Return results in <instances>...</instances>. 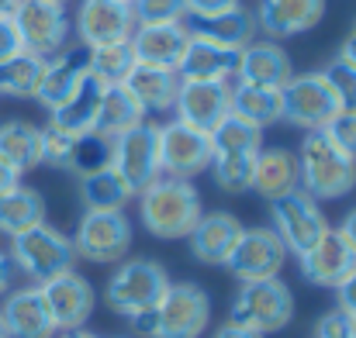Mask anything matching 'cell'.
<instances>
[{"label":"cell","instance_id":"f546056e","mask_svg":"<svg viewBox=\"0 0 356 338\" xmlns=\"http://www.w3.org/2000/svg\"><path fill=\"white\" fill-rule=\"evenodd\" d=\"M232 114L256 124L270 128L284 121V94L273 87H249V83H232Z\"/></svg>","mask_w":356,"mask_h":338},{"label":"cell","instance_id":"b9f144b4","mask_svg":"<svg viewBox=\"0 0 356 338\" xmlns=\"http://www.w3.org/2000/svg\"><path fill=\"white\" fill-rule=\"evenodd\" d=\"M346 155H353L356 159V108H343V111L336 114L325 128H322Z\"/></svg>","mask_w":356,"mask_h":338},{"label":"cell","instance_id":"ba28073f","mask_svg":"<svg viewBox=\"0 0 356 338\" xmlns=\"http://www.w3.org/2000/svg\"><path fill=\"white\" fill-rule=\"evenodd\" d=\"M76 259L108 266L128 259L131 248V221L124 211H83L80 225L73 231Z\"/></svg>","mask_w":356,"mask_h":338},{"label":"cell","instance_id":"d4e9b609","mask_svg":"<svg viewBox=\"0 0 356 338\" xmlns=\"http://www.w3.org/2000/svg\"><path fill=\"white\" fill-rule=\"evenodd\" d=\"M104 90H108V87H104L97 76H90V73H87V80L73 90V97L49 111V124H52V128H59V131H66V135H73V138L90 135V131H94V124H97V111H101Z\"/></svg>","mask_w":356,"mask_h":338},{"label":"cell","instance_id":"83f0119b","mask_svg":"<svg viewBox=\"0 0 356 338\" xmlns=\"http://www.w3.org/2000/svg\"><path fill=\"white\" fill-rule=\"evenodd\" d=\"M238 69V52L236 49H225V45H211V42H201V38H191L180 66H177V76L180 80H232Z\"/></svg>","mask_w":356,"mask_h":338},{"label":"cell","instance_id":"681fc988","mask_svg":"<svg viewBox=\"0 0 356 338\" xmlns=\"http://www.w3.org/2000/svg\"><path fill=\"white\" fill-rule=\"evenodd\" d=\"M211 338H263V335H256V332H245V328H238V325H232V321H229V325H222V328H218V332H215Z\"/></svg>","mask_w":356,"mask_h":338},{"label":"cell","instance_id":"ac0fdd59","mask_svg":"<svg viewBox=\"0 0 356 338\" xmlns=\"http://www.w3.org/2000/svg\"><path fill=\"white\" fill-rule=\"evenodd\" d=\"M187 28L191 38H201V42H211V45H225V49H236L242 52L249 42H256V14L249 7H229V10H218V14H184L180 21Z\"/></svg>","mask_w":356,"mask_h":338},{"label":"cell","instance_id":"44dd1931","mask_svg":"<svg viewBox=\"0 0 356 338\" xmlns=\"http://www.w3.org/2000/svg\"><path fill=\"white\" fill-rule=\"evenodd\" d=\"M294 76L291 56L284 52L280 42H249L238 52V69L236 83H249V87H273L284 90V83Z\"/></svg>","mask_w":356,"mask_h":338},{"label":"cell","instance_id":"91938a15","mask_svg":"<svg viewBox=\"0 0 356 338\" xmlns=\"http://www.w3.org/2000/svg\"><path fill=\"white\" fill-rule=\"evenodd\" d=\"M118 338H128V335H118Z\"/></svg>","mask_w":356,"mask_h":338},{"label":"cell","instance_id":"6da1fadb","mask_svg":"<svg viewBox=\"0 0 356 338\" xmlns=\"http://www.w3.org/2000/svg\"><path fill=\"white\" fill-rule=\"evenodd\" d=\"M135 197H138V218H142L145 231L163 242L187 238L191 228L204 214L197 187L191 180H177V176H159Z\"/></svg>","mask_w":356,"mask_h":338},{"label":"cell","instance_id":"f1b7e54d","mask_svg":"<svg viewBox=\"0 0 356 338\" xmlns=\"http://www.w3.org/2000/svg\"><path fill=\"white\" fill-rule=\"evenodd\" d=\"M0 159L21 176L42 166V128H35L31 121H3L0 124Z\"/></svg>","mask_w":356,"mask_h":338},{"label":"cell","instance_id":"277c9868","mask_svg":"<svg viewBox=\"0 0 356 338\" xmlns=\"http://www.w3.org/2000/svg\"><path fill=\"white\" fill-rule=\"evenodd\" d=\"M170 287V273L163 262L156 259H121L118 269L111 273L108 287H104V304L121 314V318H135L152 311L163 294Z\"/></svg>","mask_w":356,"mask_h":338},{"label":"cell","instance_id":"ffe728a7","mask_svg":"<svg viewBox=\"0 0 356 338\" xmlns=\"http://www.w3.org/2000/svg\"><path fill=\"white\" fill-rule=\"evenodd\" d=\"M325 17V0H259L256 28L266 38H294L312 31Z\"/></svg>","mask_w":356,"mask_h":338},{"label":"cell","instance_id":"f5cc1de1","mask_svg":"<svg viewBox=\"0 0 356 338\" xmlns=\"http://www.w3.org/2000/svg\"><path fill=\"white\" fill-rule=\"evenodd\" d=\"M339 52H343V56H350V59L356 62V35H350V38L343 42V49H339Z\"/></svg>","mask_w":356,"mask_h":338},{"label":"cell","instance_id":"7a4b0ae2","mask_svg":"<svg viewBox=\"0 0 356 338\" xmlns=\"http://www.w3.org/2000/svg\"><path fill=\"white\" fill-rule=\"evenodd\" d=\"M298 183L315 201H339L356 190V159L325 131H305L298 149Z\"/></svg>","mask_w":356,"mask_h":338},{"label":"cell","instance_id":"3957f363","mask_svg":"<svg viewBox=\"0 0 356 338\" xmlns=\"http://www.w3.org/2000/svg\"><path fill=\"white\" fill-rule=\"evenodd\" d=\"M7 255H10V262H14L17 273H24L28 280H35V287L76 266L73 238L63 235L59 228L45 225V221L28 228V231H21V235H14Z\"/></svg>","mask_w":356,"mask_h":338},{"label":"cell","instance_id":"836d02e7","mask_svg":"<svg viewBox=\"0 0 356 338\" xmlns=\"http://www.w3.org/2000/svg\"><path fill=\"white\" fill-rule=\"evenodd\" d=\"M45 73V59L21 49L0 62V97H35L38 80Z\"/></svg>","mask_w":356,"mask_h":338},{"label":"cell","instance_id":"d6a6232c","mask_svg":"<svg viewBox=\"0 0 356 338\" xmlns=\"http://www.w3.org/2000/svg\"><path fill=\"white\" fill-rule=\"evenodd\" d=\"M131 197V187L115 173V166L80 176V201L87 211H124Z\"/></svg>","mask_w":356,"mask_h":338},{"label":"cell","instance_id":"8d00e7d4","mask_svg":"<svg viewBox=\"0 0 356 338\" xmlns=\"http://www.w3.org/2000/svg\"><path fill=\"white\" fill-rule=\"evenodd\" d=\"M111 155H115V138H104V135H97V131H90V135H80V138L73 142L70 173H76V176H87V173L108 169V166H111Z\"/></svg>","mask_w":356,"mask_h":338},{"label":"cell","instance_id":"bcb514c9","mask_svg":"<svg viewBox=\"0 0 356 338\" xmlns=\"http://www.w3.org/2000/svg\"><path fill=\"white\" fill-rule=\"evenodd\" d=\"M229 7H238V0H187V14H218Z\"/></svg>","mask_w":356,"mask_h":338},{"label":"cell","instance_id":"7dc6e473","mask_svg":"<svg viewBox=\"0 0 356 338\" xmlns=\"http://www.w3.org/2000/svg\"><path fill=\"white\" fill-rule=\"evenodd\" d=\"M14 262H10V255L0 248V297H7L10 294V283H14Z\"/></svg>","mask_w":356,"mask_h":338},{"label":"cell","instance_id":"1f68e13d","mask_svg":"<svg viewBox=\"0 0 356 338\" xmlns=\"http://www.w3.org/2000/svg\"><path fill=\"white\" fill-rule=\"evenodd\" d=\"M145 121V111L142 104L131 97V90L121 83V87H108L104 90V101H101V111H97V124L94 131L104 135V138H118L128 128L142 124Z\"/></svg>","mask_w":356,"mask_h":338},{"label":"cell","instance_id":"30bf717a","mask_svg":"<svg viewBox=\"0 0 356 338\" xmlns=\"http://www.w3.org/2000/svg\"><path fill=\"white\" fill-rule=\"evenodd\" d=\"M111 166L121 180L131 187V194L145 190L149 183H156L163 176L159 169V124L142 121L135 128H128L124 135L115 138V155Z\"/></svg>","mask_w":356,"mask_h":338},{"label":"cell","instance_id":"9f6ffc18","mask_svg":"<svg viewBox=\"0 0 356 338\" xmlns=\"http://www.w3.org/2000/svg\"><path fill=\"white\" fill-rule=\"evenodd\" d=\"M52 3H63V7H66V3H70V0H52Z\"/></svg>","mask_w":356,"mask_h":338},{"label":"cell","instance_id":"11a10c76","mask_svg":"<svg viewBox=\"0 0 356 338\" xmlns=\"http://www.w3.org/2000/svg\"><path fill=\"white\" fill-rule=\"evenodd\" d=\"M0 338H7V328H3V318H0Z\"/></svg>","mask_w":356,"mask_h":338},{"label":"cell","instance_id":"e0dca14e","mask_svg":"<svg viewBox=\"0 0 356 338\" xmlns=\"http://www.w3.org/2000/svg\"><path fill=\"white\" fill-rule=\"evenodd\" d=\"M298 266H301V276L312 287L336 290L356 269V252H353V245L343 238L339 228H329L305 255H298Z\"/></svg>","mask_w":356,"mask_h":338},{"label":"cell","instance_id":"ab89813d","mask_svg":"<svg viewBox=\"0 0 356 338\" xmlns=\"http://www.w3.org/2000/svg\"><path fill=\"white\" fill-rule=\"evenodd\" d=\"M131 10L138 24H173V21H184L187 0H135Z\"/></svg>","mask_w":356,"mask_h":338},{"label":"cell","instance_id":"5b68a950","mask_svg":"<svg viewBox=\"0 0 356 338\" xmlns=\"http://www.w3.org/2000/svg\"><path fill=\"white\" fill-rule=\"evenodd\" d=\"M294 318V294L291 287L273 276V280H252V283H242L232 301V314L229 321L245 328V332H256V335H273V332H284Z\"/></svg>","mask_w":356,"mask_h":338},{"label":"cell","instance_id":"f907efd6","mask_svg":"<svg viewBox=\"0 0 356 338\" xmlns=\"http://www.w3.org/2000/svg\"><path fill=\"white\" fill-rule=\"evenodd\" d=\"M339 231H343V238H346V242L353 245V252H356V208L350 211V214H346V218H343V225H339Z\"/></svg>","mask_w":356,"mask_h":338},{"label":"cell","instance_id":"484cf974","mask_svg":"<svg viewBox=\"0 0 356 338\" xmlns=\"http://www.w3.org/2000/svg\"><path fill=\"white\" fill-rule=\"evenodd\" d=\"M124 87L131 90V97L142 104L145 114H166V111H173V104H177L180 76H177V69L138 62L131 69V76L124 80Z\"/></svg>","mask_w":356,"mask_h":338},{"label":"cell","instance_id":"52a82bcc","mask_svg":"<svg viewBox=\"0 0 356 338\" xmlns=\"http://www.w3.org/2000/svg\"><path fill=\"white\" fill-rule=\"evenodd\" d=\"M211 321V297L204 287L184 280L170 283L156 304V338H201Z\"/></svg>","mask_w":356,"mask_h":338},{"label":"cell","instance_id":"680465c9","mask_svg":"<svg viewBox=\"0 0 356 338\" xmlns=\"http://www.w3.org/2000/svg\"><path fill=\"white\" fill-rule=\"evenodd\" d=\"M124 3H135V0H124Z\"/></svg>","mask_w":356,"mask_h":338},{"label":"cell","instance_id":"d590c367","mask_svg":"<svg viewBox=\"0 0 356 338\" xmlns=\"http://www.w3.org/2000/svg\"><path fill=\"white\" fill-rule=\"evenodd\" d=\"M135 66H138V59H135L131 38L128 42H115V45L90 49V76H97L104 87H121L131 76Z\"/></svg>","mask_w":356,"mask_h":338},{"label":"cell","instance_id":"8fae6325","mask_svg":"<svg viewBox=\"0 0 356 338\" xmlns=\"http://www.w3.org/2000/svg\"><path fill=\"white\" fill-rule=\"evenodd\" d=\"M211 166V135L201 128H191L184 121L159 124V169L163 176L194 180Z\"/></svg>","mask_w":356,"mask_h":338},{"label":"cell","instance_id":"2e32d148","mask_svg":"<svg viewBox=\"0 0 356 338\" xmlns=\"http://www.w3.org/2000/svg\"><path fill=\"white\" fill-rule=\"evenodd\" d=\"M173 111H177V121L211 135L232 114V83H225V80H180V94H177Z\"/></svg>","mask_w":356,"mask_h":338},{"label":"cell","instance_id":"7bdbcfd3","mask_svg":"<svg viewBox=\"0 0 356 338\" xmlns=\"http://www.w3.org/2000/svg\"><path fill=\"white\" fill-rule=\"evenodd\" d=\"M312 338H356V325L339 307H332L329 314H322L315 321V335Z\"/></svg>","mask_w":356,"mask_h":338},{"label":"cell","instance_id":"7402d4cb","mask_svg":"<svg viewBox=\"0 0 356 338\" xmlns=\"http://www.w3.org/2000/svg\"><path fill=\"white\" fill-rule=\"evenodd\" d=\"M0 318H3L7 338H56V332H59L38 287L10 290L3 307H0Z\"/></svg>","mask_w":356,"mask_h":338},{"label":"cell","instance_id":"f35d334b","mask_svg":"<svg viewBox=\"0 0 356 338\" xmlns=\"http://www.w3.org/2000/svg\"><path fill=\"white\" fill-rule=\"evenodd\" d=\"M322 76L329 80V87L336 90V97H339L343 108H356V62L350 56L336 52V56L322 66Z\"/></svg>","mask_w":356,"mask_h":338},{"label":"cell","instance_id":"f6af8a7d","mask_svg":"<svg viewBox=\"0 0 356 338\" xmlns=\"http://www.w3.org/2000/svg\"><path fill=\"white\" fill-rule=\"evenodd\" d=\"M21 49H24V45H21V35H17L14 17H0V62L10 59V56L21 52Z\"/></svg>","mask_w":356,"mask_h":338},{"label":"cell","instance_id":"d6986e66","mask_svg":"<svg viewBox=\"0 0 356 338\" xmlns=\"http://www.w3.org/2000/svg\"><path fill=\"white\" fill-rule=\"evenodd\" d=\"M90 73V49L76 45V49H59L56 56L45 59V73L38 80V90H35V101L52 111L59 108L63 101L73 97V90L87 80Z\"/></svg>","mask_w":356,"mask_h":338},{"label":"cell","instance_id":"6f0895ef","mask_svg":"<svg viewBox=\"0 0 356 338\" xmlns=\"http://www.w3.org/2000/svg\"><path fill=\"white\" fill-rule=\"evenodd\" d=\"M353 35H356V21H353Z\"/></svg>","mask_w":356,"mask_h":338},{"label":"cell","instance_id":"5bb4252c","mask_svg":"<svg viewBox=\"0 0 356 338\" xmlns=\"http://www.w3.org/2000/svg\"><path fill=\"white\" fill-rule=\"evenodd\" d=\"M73 28L83 49L128 42L138 28L131 3L124 0H80L73 14Z\"/></svg>","mask_w":356,"mask_h":338},{"label":"cell","instance_id":"60d3db41","mask_svg":"<svg viewBox=\"0 0 356 338\" xmlns=\"http://www.w3.org/2000/svg\"><path fill=\"white\" fill-rule=\"evenodd\" d=\"M73 135L45 124L42 128V162L52 166V169H70V155H73Z\"/></svg>","mask_w":356,"mask_h":338},{"label":"cell","instance_id":"db71d44e","mask_svg":"<svg viewBox=\"0 0 356 338\" xmlns=\"http://www.w3.org/2000/svg\"><path fill=\"white\" fill-rule=\"evenodd\" d=\"M17 3H21V0H0V17H10V14L17 10Z\"/></svg>","mask_w":356,"mask_h":338},{"label":"cell","instance_id":"9a60e30c","mask_svg":"<svg viewBox=\"0 0 356 338\" xmlns=\"http://www.w3.org/2000/svg\"><path fill=\"white\" fill-rule=\"evenodd\" d=\"M38 290H42V301H45V307H49L59 332L83 328L90 321L94 307H97V294H94L90 280L80 276L76 269H66V273L38 283Z\"/></svg>","mask_w":356,"mask_h":338},{"label":"cell","instance_id":"603a6c76","mask_svg":"<svg viewBox=\"0 0 356 338\" xmlns=\"http://www.w3.org/2000/svg\"><path fill=\"white\" fill-rule=\"evenodd\" d=\"M238 235H242V225H238L236 214L229 211H204L201 221L191 228L187 235V245H191V255L204 266H225L232 248H236Z\"/></svg>","mask_w":356,"mask_h":338},{"label":"cell","instance_id":"7c38bea8","mask_svg":"<svg viewBox=\"0 0 356 338\" xmlns=\"http://www.w3.org/2000/svg\"><path fill=\"white\" fill-rule=\"evenodd\" d=\"M21 35V45L42 59L56 56L70 42V14L63 3L52 0H21L17 10L10 14Z\"/></svg>","mask_w":356,"mask_h":338},{"label":"cell","instance_id":"816d5d0a","mask_svg":"<svg viewBox=\"0 0 356 338\" xmlns=\"http://www.w3.org/2000/svg\"><path fill=\"white\" fill-rule=\"evenodd\" d=\"M56 338H101V335H94L87 328H70V332H56Z\"/></svg>","mask_w":356,"mask_h":338},{"label":"cell","instance_id":"cb8c5ba5","mask_svg":"<svg viewBox=\"0 0 356 338\" xmlns=\"http://www.w3.org/2000/svg\"><path fill=\"white\" fill-rule=\"evenodd\" d=\"M191 45V35L180 21L173 24H138L135 35H131V49H135V59L145 62V66H166V69H177L184 52Z\"/></svg>","mask_w":356,"mask_h":338},{"label":"cell","instance_id":"9c48e42d","mask_svg":"<svg viewBox=\"0 0 356 338\" xmlns=\"http://www.w3.org/2000/svg\"><path fill=\"white\" fill-rule=\"evenodd\" d=\"M280 94H284V121L301 131H322L343 111V104H339L336 90L329 87V80L322 76V69L291 76Z\"/></svg>","mask_w":356,"mask_h":338},{"label":"cell","instance_id":"e575fe53","mask_svg":"<svg viewBox=\"0 0 356 338\" xmlns=\"http://www.w3.org/2000/svg\"><path fill=\"white\" fill-rule=\"evenodd\" d=\"M263 149V128L229 114L211 131V155H256Z\"/></svg>","mask_w":356,"mask_h":338},{"label":"cell","instance_id":"ee69618b","mask_svg":"<svg viewBox=\"0 0 356 338\" xmlns=\"http://www.w3.org/2000/svg\"><path fill=\"white\" fill-rule=\"evenodd\" d=\"M336 307H339V311L356 325V269L339 283V287H336Z\"/></svg>","mask_w":356,"mask_h":338},{"label":"cell","instance_id":"4dcf8cb0","mask_svg":"<svg viewBox=\"0 0 356 338\" xmlns=\"http://www.w3.org/2000/svg\"><path fill=\"white\" fill-rule=\"evenodd\" d=\"M45 221V201L38 190L31 187H10L7 194H0V235L14 238L28 228Z\"/></svg>","mask_w":356,"mask_h":338},{"label":"cell","instance_id":"c3c4849f","mask_svg":"<svg viewBox=\"0 0 356 338\" xmlns=\"http://www.w3.org/2000/svg\"><path fill=\"white\" fill-rule=\"evenodd\" d=\"M17 183H21V173H14V169L0 159V194H7V190L17 187Z\"/></svg>","mask_w":356,"mask_h":338},{"label":"cell","instance_id":"4fadbf2b","mask_svg":"<svg viewBox=\"0 0 356 338\" xmlns=\"http://www.w3.org/2000/svg\"><path fill=\"white\" fill-rule=\"evenodd\" d=\"M287 262V248L277 238V231L266 225L259 228H242L236 248L225 262V269L236 276L238 283H252V280H273L280 276Z\"/></svg>","mask_w":356,"mask_h":338},{"label":"cell","instance_id":"4316f807","mask_svg":"<svg viewBox=\"0 0 356 338\" xmlns=\"http://www.w3.org/2000/svg\"><path fill=\"white\" fill-rule=\"evenodd\" d=\"M298 155L291 149H259L256 166H252V183L249 190H256L266 204L298 190Z\"/></svg>","mask_w":356,"mask_h":338},{"label":"cell","instance_id":"74e56055","mask_svg":"<svg viewBox=\"0 0 356 338\" xmlns=\"http://www.w3.org/2000/svg\"><path fill=\"white\" fill-rule=\"evenodd\" d=\"M259 155V152H256ZM256 155H211V176L225 194H245L252 183V166Z\"/></svg>","mask_w":356,"mask_h":338},{"label":"cell","instance_id":"8992f818","mask_svg":"<svg viewBox=\"0 0 356 338\" xmlns=\"http://www.w3.org/2000/svg\"><path fill=\"white\" fill-rule=\"evenodd\" d=\"M270 218H273L270 228L277 231V238L284 242L287 255H294V259L305 255L329 231V221L322 214V204L315 197H308L301 187L291 190V194H284V197H277V201H270Z\"/></svg>","mask_w":356,"mask_h":338}]
</instances>
